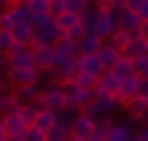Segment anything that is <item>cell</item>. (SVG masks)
Returning <instances> with one entry per match:
<instances>
[{
	"label": "cell",
	"instance_id": "obj_1",
	"mask_svg": "<svg viewBox=\"0 0 148 141\" xmlns=\"http://www.w3.org/2000/svg\"><path fill=\"white\" fill-rule=\"evenodd\" d=\"M60 38H63V28L57 25V19H54V16L35 19V28H32V44H35V47H38V44H47V47H54Z\"/></svg>",
	"mask_w": 148,
	"mask_h": 141
},
{
	"label": "cell",
	"instance_id": "obj_2",
	"mask_svg": "<svg viewBox=\"0 0 148 141\" xmlns=\"http://www.w3.org/2000/svg\"><path fill=\"white\" fill-rule=\"evenodd\" d=\"M114 31H117V19H114V13H110V9H104V6H91L88 35L101 38V41H107V38H110Z\"/></svg>",
	"mask_w": 148,
	"mask_h": 141
},
{
	"label": "cell",
	"instance_id": "obj_3",
	"mask_svg": "<svg viewBox=\"0 0 148 141\" xmlns=\"http://www.w3.org/2000/svg\"><path fill=\"white\" fill-rule=\"evenodd\" d=\"M120 104H123V97H117V94H107V91H95V94H91V104L85 107V110H88L95 119H104V116H110V113L117 110Z\"/></svg>",
	"mask_w": 148,
	"mask_h": 141
},
{
	"label": "cell",
	"instance_id": "obj_4",
	"mask_svg": "<svg viewBox=\"0 0 148 141\" xmlns=\"http://www.w3.org/2000/svg\"><path fill=\"white\" fill-rule=\"evenodd\" d=\"M38 107H41V110H54V113L69 110V107H66V91H63V85H47V88L41 91V97H38Z\"/></svg>",
	"mask_w": 148,
	"mask_h": 141
},
{
	"label": "cell",
	"instance_id": "obj_5",
	"mask_svg": "<svg viewBox=\"0 0 148 141\" xmlns=\"http://www.w3.org/2000/svg\"><path fill=\"white\" fill-rule=\"evenodd\" d=\"M110 13H114V19H117V28L129 35V41H132V38H142V25H145V22H142L132 9L123 6V9H110Z\"/></svg>",
	"mask_w": 148,
	"mask_h": 141
},
{
	"label": "cell",
	"instance_id": "obj_6",
	"mask_svg": "<svg viewBox=\"0 0 148 141\" xmlns=\"http://www.w3.org/2000/svg\"><path fill=\"white\" fill-rule=\"evenodd\" d=\"M3 79L13 85V88H22V85L41 82V69H38V66H10Z\"/></svg>",
	"mask_w": 148,
	"mask_h": 141
},
{
	"label": "cell",
	"instance_id": "obj_7",
	"mask_svg": "<svg viewBox=\"0 0 148 141\" xmlns=\"http://www.w3.org/2000/svg\"><path fill=\"white\" fill-rule=\"evenodd\" d=\"M63 91H66V107H69V110H85L91 104V94H95L88 88H82L79 82H66Z\"/></svg>",
	"mask_w": 148,
	"mask_h": 141
},
{
	"label": "cell",
	"instance_id": "obj_8",
	"mask_svg": "<svg viewBox=\"0 0 148 141\" xmlns=\"http://www.w3.org/2000/svg\"><path fill=\"white\" fill-rule=\"evenodd\" d=\"M95 129H98V119H95L88 110H76V116H73V138L88 141Z\"/></svg>",
	"mask_w": 148,
	"mask_h": 141
},
{
	"label": "cell",
	"instance_id": "obj_9",
	"mask_svg": "<svg viewBox=\"0 0 148 141\" xmlns=\"http://www.w3.org/2000/svg\"><path fill=\"white\" fill-rule=\"evenodd\" d=\"M3 129H6V141H25V132L32 125L19 113H10V116H3Z\"/></svg>",
	"mask_w": 148,
	"mask_h": 141
},
{
	"label": "cell",
	"instance_id": "obj_10",
	"mask_svg": "<svg viewBox=\"0 0 148 141\" xmlns=\"http://www.w3.org/2000/svg\"><path fill=\"white\" fill-rule=\"evenodd\" d=\"M136 119H123V122H107V141H132L136 138Z\"/></svg>",
	"mask_w": 148,
	"mask_h": 141
},
{
	"label": "cell",
	"instance_id": "obj_11",
	"mask_svg": "<svg viewBox=\"0 0 148 141\" xmlns=\"http://www.w3.org/2000/svg\"><path fill=\"white\" fill-rule=\"evenodd\" d=\"M10 66H35V47L32 44H13L6 50Z\"/></svg>",
	"mask_w": 148,
	"mask_h": 141
},
{
	"label": "cell",
	"instance_id": "obj_12",
	"mask_svg": "<svg viewBox=\"0 0 148 141\" xmlns=\"http://www.w3.org/2000/svg\"><path fill=\"white\" fill-rule=\"evenodd\" d=\"M79 72H82V75H95V79H101V72H104L101 56H98V54H82V56H79Z\"/></svg>",
	"mask_w": 148,
	"mask_h": 141
},
{
	"label": "cell",
	"instance_id": "obj_13",
	"mask_svg": "<svg viewBox=\"0 0 148 141\" xmlns=\"http://www.w3.org/2000/svg\"><path fill=\"white\" fill-rule=\"evenodd\" d=\"M123 107H126V113H129V119H142L148 113V97H142V94H132V97H126L123 100Z\"/></svg>",
	"mask_w": 148,
	"mask_h": 141
},
{
	"label": "cell",
	"instance_id": "obj_14",
	"mask_svg": "<svg viewBox=\"0 0 148 141\" xmlns=\"http://www.w3.org/2000/svg\"><path fill=\"white\" fill-rule=\"evenodd\" d=\"M19 97H16V88L10 85L6 91H0V116H10V113H19Z\"/></svg>",
	"mask_w": 148,
	"mask_h": 141
},
{
	"label": "cell",
	"instance_id": "obj_15",
	"mask_svg": "<svg viewBox=\"0 0 148 141\" xmlns=\"http://www.w3.org/2000/svg\"><path fill=\"white\" fill-rule=\"evenodd\" d=\"M95 91H107V94H117V97H120V75L114 72V69H104Z\"/></svg>",
	"mask_w": 148,
	"mask_h": 141
},
{
	"label": "cell",
	"instance_id": "obj_16",
	"mask_svg": "<svg viewBox=\"0 0 148 141\" xmlns=\"http://www.w3.org/2000/svg\"><path fill=\"white\" fill-rule=\"evenodd\" d=\"M73 138V119H66V116H60L57 125L47 132V141H69Z\"/></svg>",
	"mask_w": 148,
	"mask_h": 141
},
{
	"label": "cell",
	"instance_id": "obj_17",
	"mask_svg": "<svg viewBox=\"0 0 148 141\" xmlns=\"http://www.w3.org/2000/svg\"><path fill=\"white\" fill-rule=\"evenodd\" d=\"M32 47H35V44H32ZM35 66H38L41 72H51V66H54V47L38 44V47H35Z\"/></svg>",
	"mask_w": 148,
	"mask_h": 141
},
{
	"label": "cell",
	"instance_id": "obj_18",
	"mask_svg": "<svg viewBox=\"0 0 148 141\" xmlns=\"http://www.w3.org/2000/svg\"><path fill=\"white\" fill-rule=\"evenodd\" d=\"M41 91H44V85H41V82H32V85L16 88V97H19V104H38Z\"/></svg>",
	"mask_w": 148,
	"mask_h": 141
},
{
	"label": "cell",
	"instance_id": "obj_19",
	"mask_svg": "<svg viewBox=\"0 0 148 141\" xmlns=\"http://www.w3.org/2000/svg\"><path fill=\"white\" fill-rule=\"evenodd\" d=\"M57 119H60V113H54V110H38V116H35V122H32V125H35L38 132H44V135H47V132L57 125Z\"/></svg>",
	"mask_w": 148,
	"mask_h": 141
},
{
	"label": "cell",
	"instance_id": "obj_20",
	"mask_svg": "<svg viewBox=\"0 0 148 141\" xmlns=\"http://www.w3.org/2000/svg\"><path fill=\"white\" fill-rule=\"evenodd\" d=\"M98 56H101V63H104V69H110L114 63H117L120 56H123V50H120L114 41H104L101 44V50H98Z\"/></svg>",
	"mask_w": 148,
	"mask_h": 141
},
{
	"label": "cell",
	"instance_id": "obj_21",
	"mask_svg": "<svg viewBox=\"0 0 148 141\" xmlns=\"http://www.w3.org/2000/svg\"><path fill=\"white\" fill-rule=\"evenodd\" d=\"M132 94H139V75H136V72L120 75V97L126 100V97H132Z\"/></svg>",
	"mask_w": 148,
	"mask_h": 141
},
{
	"label": "cell",
	"instance_id": "obj_22",
	"mask_svg": "<svg viewBox=\"0 0 148 141\" xmlns=\"http://www.w3.org/2000/svg\"><path fill=\"white\" fill-rule=\"evenodd\" d=\"M148 54V41L145 38H132L129 44H126V50H123V56H129V60H136V56Z\"/></svg>",
	"mask_w": 148,
	"mask_h": 141
},
{
	"label": "cell",
	"instance_id": "obj_23",
	"mask_svg": "<svg viewBox=\"0 0 148 141\" xmlns=\"http://www.w3.org/2000/svg\"><path fill=\"white\" fill-rule=\"evenodd\" d=\"M25 6H29L32 19H44V16H51V0H29Z\"/></svg>",
	"mask_w": 148,
	"mask_h": 141
},
{
	"label": "cell",
	"instance_id": "obj_24",
	"mask_svg": "<svg viewBox=\"0 0 148 141\" xmlns=\"http://www.w3.org/2000/svg\"><path fill=\"white\" fill-rule=\"evenodd\" d=\"M101 44H104L101 38H95V35H85V38L79 41V56H82V54H98V50H101Z\"/></svg>",
	"mask_w": 148,
	"mask_h": 141
},
{
	"label": "cell",
	"instance_id": "obj_25",
	"mask_svg": "<svg viewBox=\"0 0 148 141\" xmlns=\"http://www.w3.org/2000/svg\"><path fill=\"white\" fill-rule=\"evenodd\" d=\"M126 9H132L142 22H148V0H126Z\"/></svg>",
	"mask_w": 148,
	"mask_h": 141
},
{
	"label": "cell",
	"instance_id": "obj_26",
	"mask_svg": "<svg viewBox=\"0 0 148 141\" xmlns=\"http://www.w3.org/2000/svg\"><path fill=\"white\" fill-rule=\"evenodd\" d=\"M110 69H114L117 75H129V72H136V69H132V60H129V56H120V60L114 63V66H110Z\"/></svg>",
	"mask_w": 148,
	"mask_h": 141
},
{
	"label": "cell",
	"instance_id": "obj_27",
	"mask_svg": "<svg viewBox=\"0 0 148 141\" xmlns=\"http://www.w3.org/2000/svg\"><path fill=\"white\" fill-rule=\"evenodd\" d=\"M132 69H136V75H142V79H148V54L136 56V60H132Z\"/></svg>",
	"mask_w": 148,
	"mask_h": 141
},
{
	"label": "cell",
	"instance_id": "obj_28",
	"mask_svg": "<svg viewBox=\"0 0 148 141\" xmlns=\"http://www.w3.org/2000/svg\"><path fill=\"white\" fill-rule=\"evenodd\" d=\"M107 41H114V44H117L120 50H126V44H129V35H126V31H114V35H110V38H107Z\"/></svg>",
	"mask_w": 148,
	"mask_h": 141
},
{
	"label": "cell",
	"instance_id": "obj_29",
	"mask_svg": "<svg viewBox=\"0 0 148 141\" xmlns=\"http://www.w3.org/2000/svg\"><path fill=\"white\" fill-rule=\"evenodd\" d=\"M0 44H3V54H6V50H10L13 44H16V41H13V35H10L6 28H0Z\"/></svg>",
	"mask_w": 148,
	"mask_h": 141
},
{
	"label": "cell",
	"instance_id": "obj_30",
	"mask_svg": "<svg viewBox=\"0 0 148 141\" xmlns=\"http://www.w3.org/2000/svg\"><path fill=\"white\" fill-rule=\"evenodd\" d=\"M25 141H47V135H44V132H38V129L32 125L29 132H25Z\"/></svg>",
	"mask_w": 148,
	"mask_h": 141
},
{
	"label": "cell",
	"instance_id": "obj_31",
	"mask_svg": "<svg viewBox=\"0 0 148 141\" xmlns=\"http://www.w3.org/2000/svg\"><path fill=\"white\" fill-rule=\"evenodd\" d=\"M136 141H148V125L139 122V129H136Z\"/></svg>",
	"mask_w": 148,
	"mask_h": 141
},
{
	"label": "cell",
	"instance_id": "obj_32",
	"mask_svg": "<svg viewBox=\"0 0 148 141\" xmlns=\"http://www.w3.org/2000/svg\"><path fill=\"white\" fill-rule=\"evenodd\" d=\"M139 94L148 97V79H142V75H139Z\"/></svg>",
	"mask_w": 148,
	"mask_h": 141
},
{
	"label": "cell",
	"instance_id": "obj_33",
	"mask_svg": "<svg viewBox=\"0 0 148 141\" xmlns=\"http://www.w3.org/2000/svg\"><path fill=\"white\" fill-rule=\"evenodd\" d=\"M0 141H6V129H3V116H0Z\"/></svg>",
	"mask_w": 148,
	"mask_h": 141
},
{
	"label": "cell",
	"instance_id": "obj_34",
	"mask_svg": "<svg viewBox=\"0 0 148 141\" xmlns=\"http://www.w3.org/2000/svg\"><path fill=\"white\" fill-rule=\"evenodd\" d=\"M142 38H145V41H148V22H145V25H142Z\"/></svg>",
	"mask_w": 148,
	"mask_h": 141
},
{
	"label": "cell",
	"instance_id": "obj_35",
	"mask_svg": "<svg viewBox=\"0 0 148 141\" xmlns=\"http://www.w3.org/2000/svg\"><path fill=\"white\" fill-rule=\"evenodd\" d=\"M139 122H142V125H148V113H145V116H142V119H139Z\"/></svg>",
	"mask_w": 148,
	"mask_h": 141
},
{
	"label": "cell",
	"instance_id": "obj_36",
	"mask_svg": "<svg viewBox=\"0 0 148 141\" xmlns=\"http://www.w3.org/2000/svg\"><path fill=\"white\" fill-rule=\"evenodd\" d=\"M0 56H3V44H0Z\"/></svg>",
	"mask_w": 148,
	"mask_h": 141
},
{
	"label": "cell",
	"instance_id": "obj_37",
	"mask_svg": "<svg viewBox=\"0 0 148 141\" xmlns=\"http://www.w3.org/2000/svg\"><path fill=\"white\" fill-rule=\"evenodd\" d=\"M69 141H82V138H69Z\"/></svg>",
	"mask_w": 148,
	"mask_h": 141
},
{
	"label": "cell",
	"instance_id": "obj_38",
	"mask_svg": "<svg viewBox=\"0 0 148 141\" xmlns=\"http://www.w3.org/2000/svg\"><path fill=\"white\" fill-rule=\"evenodd\" d=\"M132 141H136V138H132Z\"/></svg>",
	"mask_w": 148,
	"mask_h": 141
}]
</instances>
